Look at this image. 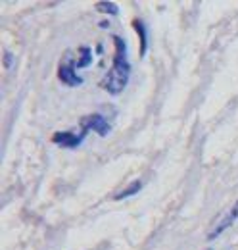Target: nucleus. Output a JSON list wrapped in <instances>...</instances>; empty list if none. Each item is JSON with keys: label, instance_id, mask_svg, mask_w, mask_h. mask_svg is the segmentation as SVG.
<instances>
[{"label": "nucleus", "instance_id": "10", "mask_svg": "<svg viewBox=\"0 0 238 250\" xmlns=\"http://www.w3.org/2000/svg\"><path fill=\"white\" fill-rule=\"evenodd\" d=\"M4 60H6V67H10V65H12V54L6 52V54H4Z\"/></svg>", "mask_w": 238, "mask_h": 250}, {"label": "nucleus", "instance_id": "5", "mask_svg": "<svg viewBox=\"0 0 238 250\" xmlns=\"http://www.w3.org/2000/svg\"><path fill=\"white\" fill-rule=\"evenodd\" d=\"M85 139V131L81 133H71V131H58L52 141L60 145V146H65V148H75L77 145H81V141Z\"/></svg>", "mask_w": 238, "mask_h": 250}, {"label": "nucleus", "instance_id": "8", "mask_svg": "<svg viewBox=\"0 0 238 250\" xmlns=\"http://www.w3.org/2000/svg\"><path fill=\"white\" fill-rule=\"evenodd\" d=\"M96 10L98 12H104V14H112V16H116L119 12L118 4H112V2H98L96 4Z\"/></svg>", "mask_w": 238, "mask_h": 250}, {"label": "nucleus", "instance_id": "3", "mask_svg": "<svg viewBox=\"0 0 238 250\" xmlns=\"http://www.w3.org/2000/svg\"><path fill=\"white\" fill-rule=\"evenodd\" d=\"M96 131L98 135H102V137H106L108 133H110V124L102 118V116H98V114H92V116H85L83 120H81V131Z\"/></svg>", "mask_w": 238, "mask_h": 250}, {"label": "nucleus", "instance_id": "4", "mask_svg": "<svg viewBox=\"0 0 238 250\" xmlns=\"http://www.w3.org/2000/svg\"><path fill=\"white\" fill-rule=\"evenodd\" d=\"M237 218H238V200H237V204H235V206H233V208H231V210H229V212H227L223 218L219 219L217 223H213L211 231L208 233L209 241H213L215 237H219V235H221V233H223V231H225L229 225H233V221H235Z\"/></svg>", "mask_w": 238, "mask_h": 250}, {"label": "nucleus", "instance_id": "7", "mask_svg": "<svg viewBox=\"0 0 238 250\" xmlns=\"http://www.w3.org/2000/svg\"><path fill=\"white\" fill-rule=\"evenodd\" d=\"M92 62V52H90L89 46H83L81 48V58L77 60V67H87Z\"/></svg>", "mask_w": 238, "mask_h": 250}, {"label": "nucleus", "instance_id": "1", "mask_svg": "<svg viewBox=\"0 0 238 250\" xmlns=\"http://www.w3.org/2000/svg\"><path fill=\"white\" fill-rule=\"evenodd\" d=\"M114 44H116V56H114V65L108 71V75L102 81V87L106 89V93L119 94L129 81V73H131V63L127 62V44L121 37H114Z\"/></svg>", "mask_w": 238, "mask_h": 250}, {"label": "nucleus", "instance_id": "9", "mask_svg": "<svg viewBox=\"0 0 238 250\" xmlns=\"http://www.w3.org/2000/svg\"><path fill=\"white\" fill-rule=\"evenodd\" d=\"M140 187H142V183L140 181H135L131 187H127L125 190H121L118 196H116V200H121V198H127V196H131V194H135V192H139L140 190Z\"/></svg>", "mask_w": 238, "mask_h": 250}, {"label": "nucleus", "instance_id": "11", "mask_svg": "<svg viewBox=\"0 0 238 250\" xmlns=\"http://www.w3.org/2000/svg\"><path fill=\"white\" fill-rule=\"evenodd\" d=\"M208 250H211V249H208Z\"/></svg>", "mask_w": 238, "mask_h": 250}, {"label": "nucleus", "instance_id": "6", "mask_svg": "<svg viewBox=\"0 0 238 250\" xmlns=\"http://www.w3.org/2000/svg\"><path fill=\"white\" fill-rule=\"evenodd\" d=\"M133 23H135V29L140 35V56H144L146 54V27L140 20H135Z\"/></svg>", "mask_w": 238, "mask_h": 250}, {"label": "nucleus", "instance_id": "2", "mask_svg": "<svg viewBox=\"0 0 238 250\" xmlns=\"http://www.w3.org/2000/svg\"><path fill=\"white\" fill-rule=\"evenodd\" d=\"M77 63L73 62L71 58H65L63 62L60 63V69H58V77L61 83H65L67 87H77L83 83V77L77 75Z\"/></svg>", "mask_w": 238, "mask_h": 250}]
</instances>
